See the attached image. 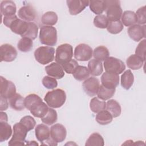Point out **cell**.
I'll use <instances>...</instances> for the list:
<instances>
[{
  "label": "cell",
  "mask_w": 146,
  "mask_h": 146,
  "mask_svg": "<svg viewBox=\"0 0 146 146\" xmlns=\"http://www.w3.org/2000/svg\"><path fill=\"white\" fill-rule=\"evenodd\" d=\"M25 107L36 117L42 118L47 113L49 108L48 105L36 94H31L25 98Z\"/></svg>",
  "instance_id": "1"
},
{
  "label": "cell",
  "mask_w": 146,
  "mask_h": 146,
  "mask_svg": "<svg viewBox=\"0 0 146 146\" xmlns=\"http://www.w3.org/2000/svg\"><path fill=\"white\" fill-rule=\"evenodd\" d=\"M66 100L65 91L60 88L48 91L44 96V100L51 108H58L61 107Z\"/></svg>",
  "instance_id": "2"
},
{
  "label": "cell",
  "mask_w": 146,
  "mask_h": 146,
  "mask_svg": "<svg viewBox=\"0 0 146 146\" xmlns=\"http://www.w3.org/2000/svg\"><path fill=\"white\" fill-rule=\"evenodd\" d=\"M40 42L48 46H53L57 42L56 29L51 26H43L40 28L39 31Z\"/></svg>",
  "instance_id": "3"
},
{
  "label": "cell",
  "mask_w": 146,
  "mask_h": 146,
  "mask_svg": "<svg viewBox=\"0 0 146 146\" xmlns=\"http://www.w3.org/2000/svg\"><path fill=\"white\" fill-rule=\"evenodd\" d=\"M105 11L107 18L110 22L120 21L123 11L120 7V2L117 0L104 1Z\"/></svg>",
  "instance_id": "4"
},
{
  "label": "cell",
  "mask_w": 146,
  "mask_h": 146,
  "mask_svg": "<svg viewBox=\"0 0 146 146\" xmlns=\"http://www.w3.org/2000/svg\"><path fill=\"white\" fill-rule=\"evenodd\" d=\"M55 49L50 46H40L34 51L35 60L41 64H48L54 59Z\"/></svg>",
  "instance_id": "5"
},
{
  "label": "cell",
  "mask_w": 146,
  "mask_h": 146,
  "mask_svg": "<svg viewBox=\"0 0 146 146\" xmlns=\"http://www.w3.org/2000/svg\"><path fill=\"white\" fill-rule=\"evenodd\" d=\"M29 132L27 128L21 123H17L13 125V135L9 141V145H25L26 137Z\"/></svg>",
  "instance_id": "6"
},
{
  "label": "cell",
  "mask_w": 146,
  "mask_h": 146,
  "mask_svg": "<svg viewBox=\"0 0 146 146\" xmlns=\"http://www.w3.org/2000/svg\"><path fill=\"white\" fill-rule=\"evenodd\" d=\"M73 56V47L68 43L59 45L56 50L55 59L56 63L62 65L72 59Z\"/></svg>",
  "instance_id": "7"
},
{
  "label": "cell",
  "mask_w": 146,
  "mask_h": 146,
  "mask_svg": "<svg viewBox=\"0 0 146 146\" xmlns=\"http://www.w3.org/2000/svg\"><path fill=\"white\" fill-rule=\"evenodd\" d=\"M103 64L106 71L109 73L119 75L125 69V65L122 60L112 56L108 57Z\"/></svg>",
  "instance_id": "8"
},
{
  "label": "cell",
  "mask_w": 146,
  "mask_h": 146,
  "mask_svg": "<svg viewBox=\"0 0 146 146\" xmlns=\"http://www.w3.org/2000/svg\"><path fill=\"white\" fill-rule=\"evenodd\" d=\"M93 55L92 48L85 43H80L74 50L75 59L79 61H87L91 59Z\"/></svg>",
  "instance_id": "9"
},
{
  "label": "cell",
  "mask_w": 146,
  "mask_h": 146,
  "mask_svg": "<svg viewBox=\"0 0 146 146\" xmlns=\"http://www.w3.org/2000/svg\"><path fill=\"white\" fill-rule=\"evenodd\" d=\"M1 80V96L7 99H10L16 94V87L15 84L10 80H7L3 76H0Z\"/></svg>",
  "instance_id": "10"
},
{
  "label": "cell",
  "mask_w": 146,
  "mask_h": 146,
  "mask_svg": "<svg viewBox=\"0 0 146 146\" xmlns=\"http://www.w3.org/2000/svg\"><path fill=\"white\" fill-rule=\"evenodd\" d=\"M1 62H11L17 56V51L14 47L10 44H3L0 47Z\"/></svg>",
  "instance_id": "11"
},
{
  "label": "cell",
  "mask_w": 146,
  "mask_h": 146,
  "mask_svg": "<svg viewBox=\"0 0 146 146\" xmlns=\"http://www.w3.org/2000/svg\"><path fill=\"white\" fill-rule=\"evenodd\" d=\"M67 131L65 127L59 123L55 124L50 128V137L56 143L63 141L66 137Z\"/></svg>",
  "instance_id": "12"
},
{
  "label": "cell",
  "mask_w": 146,
  "mask_h": 146,
  "mask_svg": "<svg viewBox=\"0 0 146 146\" xmlns=\"http://www.w3.org/2000/svg\"><path fill=\"white\" fill-rule=\"evenodd\" d=\"M82 86L86 94L91 97L97 95L100 86L99 80L96 78L90 77L84 80Z\"/></svg>",
  "instance_id": "13"
},
{
  "label": "cell",
  "mask_w": 146,
  "mask_h": 146,
  "mask_svg": "<svg viewBox=\"0 0 146 146\" xmlns=\"http://www.w3.org/2000/svg\"><path fill=\"white\" fill-rule=\"evenodd\" d=\"M66 3L72 15L79 14L89 5V1L87 0H67Z\"/></svg>",
  "instance_id": "14"
},
{
  "label": "cell",
  "mask_w": 146,
  "mask_h": 146,
  "mask_svg": "<svg viewBox=\"0 0 146 146\" xmlns=\"http://www.w3.org/2000/svg\"><path fill=\"white\" fill-rule=\"evenodd\" d=\"M101 82L102 85L107 88H116L119 83V76L117 74L106 72L101 76Z\"/></svg>",
  "instance_id": "15"
},
{
  "label": "cell",
  "mask_w": 146,
  "mask_h": 146,
  "mask_svg": "<svg viewBox=\"0 0 146 146\" xmlns=\"http://www.w3.org/2000/svg\"><path fill=\"white\" fill-rule=\"evenodd\" d=\"M129 36L135 42H139L145 36V26L134 25L127 30Z\"/></svg>",
  "instance_id": "16"
},
{
  "label": "cell",
  "mask_w": 146,
  "mask_h": 146,
  "mask_svg": "<svg viewBox=\"0 0 146 146\" xmlns=\"http://www.w3.org/2000/svg\"><path fill=\"white\" fill-rule=\"evenodd\" d=\"M18 15L21 19L26 22H31L35 19L36 13L32 6L25 5L19 9Z\"/></svg>",
  "instance_id": "17"
},
{
  "label": "cell",
  "mask_w": 146,
  "mask_h": 146,
  "mask_svg": "<svg viewBox=\"0 0 146 146\" xmlns=\"http://www.w3.org/2000/svg\"><path fill=\"white\" fill-rule=\"evenodd\" d=\"M45 71L47 74L57 79H60L64 76V70L60 64L53 62L45 67Z\"/></svg>",
  "instance_id": "18"
},
{
  "label": "cell",
  "mask_w": 146,
  "mask_h": 146,
  "mask_svg": "<svg viewBox=\"0 0 146 146\" xmlns=\"http://www.w3.org/2000/svg\"><path fill=\"white\" fill-rule=\"evenodd\" d=\"M29 22L17 18L10 25V30L15 34L20 35L22 37L26 33L29 28Z\"/></svg>",
  "instance_id": "19"
},
{
  "label": "cell",
  "mask_w": 146,
  "mask_h": 146,
  "mask_svg": "<svg viewBox=\"0 0 146 146\" xmlns=\"http://www.w3.org/2000/svg\"><path fill=\"white\" fill-rule=\"evenodd\" d=\"M35 133L36 139L41 143L50 138V129L44 124L37 125L35 129Z\"/></svg>",
  "instance_id": "20"
},
{
  "label": "cell",
  "mask_w": 146,
  "mask_h": 146,
  "mask_svg": "<svg viewBox=\"0 0 146 146\" xmlns=\"http://www.w3.org/2000/svg\"><path fill=\"white\" fill-rule=\"evenodd\" d=\"M17 11L15 3L12 1H3L1 3L2 15L10 16L15 15Z\"/></svg>",
  "instance_id": "21"
},
{
  "label": "cell",
  "mask_w": 146,
  "mask_h": 146,
  "mask_svg": "<svg viewBox=\"0 0 146 146\" xmlns=\"http://www.w3.org/2000/svg\"><path fill=\"white\" fill-rule=\"evenodd\" d=\"M10 107L15 111H22L25 108V99L19 94L16 93L9 99Z\"/></svg>",
  "instance_id": "22"
},
{
  "label": "cell",
  "mask_w": 146,
  "mask_h": 146,
  "mask_svg": "<svg viewBox=\"0 0 146 146\" xmlns=\"http://www.w3.org/2000/svg\"><path fill=\"white\" fill-rule=\"evenodd\" d=\"M144 60L136 54L130 55L126 60V64L128 68L136 70L141 68L144 64Z\"/></svg>",
  "instance_id": "23"
},
{
  "label": "cell",
  "mask_w": 146,
  "mask_h": 146,
  "mask_svg": "<svg viewBox=\"0 0 146 146\" xmlns=\"http://www.w3.org/2000/svg\"><path fill=\"white\" fill-rule=\"evenodd\" d=\"M88 69L90 74L94 76H100L103 72L102 63L96 59H91L88 63Z\"/></svg>",
  "instance_id": "24"
},
{
  "label": "cell",
  "mask_w": 146,
  "mask_h": 146,
  "mask_svg": "<svg viewBox=\"0 0 146 146\" xmlns=\"http://www.w3.org/2000/svg\"><path fill=\"white\" fill-rule=\"evenodd\" d=\"M107 111H108L113 117H117L121 114V108L120 104L114 99H111L106 103Z\"/></svg>",
  "instance_id": "25"
},
{
  "label": "cell",
  "mask_w": 146,
  "mask_h": 146,
  "mask_svg": "<svg viewBox=\"0 0 146 146\" xmlns=\"http://www.w3.org/2000/svg\"><path fill=\"white\" fill-rule=\"evenodd\" d=\"M121 23L127 27H130L137 23V18L135 12L132 11H125L121 15Z\"/></svg>",
  "instance_id": "26"
},
{
  "label": "cell",
  "mask_w": 146,
  "mask_h": 146,
  "mask_svg": "<svg viewBox=\"0 0 146 146\" xmlns=\"http://www.w3.org/2000/svg\"><path fill=\"white\" fill-rule=\"evenodd\" d=\"M134 82V76L130 70H126L121 76V85L125 90H129Z\"/></svg>",
  "instance_id": "27"
},
{
  "label": "cell",
  "mask_w": 146,
  "mask_h": 146,
  "mask_svg": "<svg viewBox=\"0 0 146 146\" xmlns=\"http://www.w3.org/2000/svg\"><path fill=\"white\" fill-rule=\"evenodd\" d=\"M72 75L76 80L78 81H83L89 78L90 73L88 69L86 67L78 65Z\"/></svg>",
  "instance_id": "28"
},
{
  "label": "cell",
  "mask_w": 146,
  "mask_h": 146,
  "mask_svg": "<svg viewBox=\"0 0 146 146\" xmlns=\"http://www.w3.org/2000/svg\"><path fill=\"white\" fill-rule=\"evenodd\" d=\"M58 17L56 13L54 11H47L44 13L41 18V22L44 26L55 25L58 21Z\"/></svg>",
  "instance_id": "29"
},
{
  "label": "cell",
  "mask_w": 146,
  "mask_h": 146,
  "mask_svg": "<svg viewBox=\"0 0 146 146\" xmlns=\"http://www.w3.org/2000/svg\"><path fill=\"white\" fill-rule=\"evenodd\" d=\"M110 52L108 49L104 46H99L96 47L93 52V56L95 59L100 62L104 61L108 57H109Z\"/></svg>",
  "instance_id": "30"
},
{
  "label": "cell",
  "mask_w": 146,
  "mask_h": 146,
  "mask_svg": "<svg viewBox=\"0 0 146 146\" xmlns=\"http://www.w3.org/2000/svg\"><path fill=\"white\" fill-rule=\"evenodd\" d=\"M95 119L98 124L104 125L110 124L112 121L113 117L108 111L104 110L98 113Z\"/></svg>",
  "instance_id": "31"
},
{
  "label": "cell",
  "mask_w": 146,
  "mask_h": 146,
  "mask_svg": "<svg viewBox=\"0 0 146 146\" xmlns=\"http://www.w3.org/2000/svg\"><path fill=\"white\" fill-rule=\"evenodd\" d=\"M12 134L11 125L7 122L0 121V141L3 142L7 140Z\"/></svg>",
  "instance_id": "32"
},
{
  "label": "cell",
  "mask_w": 146,
  "mask_h": 146,
  "mask_svg": "<svg viewBox=\"0 0 146 146\" xmlns=\"http://www.w3.org/2000/svg\"><path fill=\"white\" fill-rule=\"evenodd\" d=\"M104 141L100 134L99 133H92L87 140L86 146H103Z\"/></svg>",
  "instance_id": "33"
},
{
  "label": "cell",
  "mask_w": 146,
  "mask_h": 146,
  "mask_svg": "<svg viewBox=\"0 0 146 146\" xmlns=\"http://www.w3.org/2000/svg\"><path fill=\"white\" fill-rule=\"evenodd\" d=\"M91 110L95 113L106 109V103L104 100H101L97 97L93 98L90 102Z\"/></svg>",
  "instance_id": "34"
},
{
  "label": "cell",
  "mask_w": 146,
  "mask_h": 146,
  "mask_svg": "<svg viewBox=\"0 0 146 146\" xmlns=\"http://www.w3.org/2000/svg\"><path fill=\"white\" fill-rule=\"evenodd\" d=\"M115 93V88L110 89L100 85L99 87L97 95L99 99L102 100H107L111 98Z\"/></svg>",
  "instance_id": "35"
},
{
  "label": "cell",
  "mask_w": 146,
  "mask_h": 146,
  "mask_svg": "<svg viewBox=\"0 0 146 146\" xmlns=\"http://www.w3.org/2000/svg\"><path fill=\"white\" fill-rule=\"evenodd\" d=\"M33 47V40L27 38H22L17 44V47L18 50L23 52H27L31 50Z\"/></svg>",
  "instance_id": "36"
},
{
  "label": "cell",
  "mask_w": 146,
  "mask_h": 146,
  "mask_svg": "<svg viewBox=\"0 0 146 146\" xmlns=\"http://www.w3.org/2000/svg\"><path fill=\"white\" fill-rule=\"evenodd\" d=\"M89 6L91 11L95 14L100 15L105 10L104 1H90Z\"/></svg>",
  "instance_id": "37"
},
{
  "label": "cell",
  "mask_w": 146,
  "mask_h": 146,
  "mask_svg": "<svg viewBox=\"0 0 146 146\" xmlns=\"http://www.w3.org/2000/svg\"><path fill=\"white\" fill-rule=\"evenodd\" d=\"M58 120V115L56 111L52 108H50L47 113L44 117L41 118L42 121L45 124L50 125L55 123Z\"/></svg>",
  "instance_id": "38"
},
{
  "label": "cell",
  "mask_w": 146,
  "mask_h": 146,
  "mask_svg": "<svg viewBox=\"0 0 146 146\" xmlns=\"http://www.w3.org/2000/svg\"><path fill=\"white\" fill-rule=\"evenodd\" d=\"M124 26L121 22L120 21L115 22H109L107 27V31L112 34H117L120 33L123 30Z\"/></svg>",
  "instance_id": "39"
},
{
  "label": "cell",
  "mask_w": 146,
  "mask_h": 146,
  "mask_svg": "<svg viewBox=\"0 0 146 146\" xmlns=\"http://www.w3.org/2000/svg\"><path fill=\"white\" fill-rule=\"evenodd\" d=\"M109 21L107 17L103 14L96 15L94 19V25L96 27L99 29L107 28Z\"/></svg>",
  "instance_id": "40"
},
{
  "label": "cell",
  "mask_w": 146,
  "mask_h": 146,
  "mask_svg": "<svg viewBox=\"0 0 146 146\" xmlns=\"http://www.w3.org/2000/svg\"><path fill=\"white\" fill-rule=\"evenodd\" d=\"M38 27L37 25L34 22H29V28L27 29V31L23 35L22 38L27 37L32 40H34L36 39L38 35Z\"/></svg>",
  "instance_id": "41"
},
{
  "label": "cell",
  "mask_w": 146,
  "mask_h": 146,
  "mask_svg": "<svg viewBox=\"0 0 146 146\" xmlns=\"http://www.w3.org/2000/svg\"><path fill=\"white\" fill-rule=\"evenodd\" d=\"M42 84L47 89L51 90L56 88L58 86V82L55 78L50 76H45L42 80Z\"/></svg>",
  "instance_id": "42"
},
{
  "label": "cell",
  "mask_w": 146,
  "mask_h": 146,
  "mask_svg": "<svg viewBox=\"0 0 146 146\" xmlns=\"http://www.w3.org/2000/svg\"><path fill=\"white\" fill-rule=\"evenodd\" d=\"M20 123L24 125L29 131L33 129L36 125V121L31 116L27 115L23 117L20 120Z\"/></svg>",
  "instance_id": "43"
},
{
  "label": "cell",
  "mask_w": 146,
  "mask_h": 146,
  "mask_svg": "<svg viewBox=\"0 0 146 146\" xmlns=\"http://www.w3.org/2000/svg\"><path fill=\"white\" fill-rule=\"evenodd\" d=\"M78 66V63L75 59H71L69 62L62 65L64 71L69 74H72Z\"/></svg>",
  "instance_id": "44"
},
{
  "label": "cell",
  "mask_w": 146,
  "mask_h": 146,
  "mask_svg": "<svg viewBox=\"0 0 146 146\" xmlns=\"http://www.w3.org/2000/svg\"><path fill=\"white\" fill-rule=\"evenodd\" d=\"M145 6L140 7L136 12V15L137 18V22L140 25H145L146 23V17H145Z\"/></svg>",
  "instance_id": "45"
},
{
  "label": "cell",
  "mask_w": 146,
  "mask_h": 146,
  "mask_svg": "<svg viewBox=\"0 0 146 146\" xmlns=\"http://www.w3.org/2000/svg\"><path fill=\"white\" fill-rule=\"evenodd\" d=\"M145 46L146 40L144 39L138 44L135 50V54L141 58L144 61L145 60Z\"/></svg>",
  "instance_id": "46"
},
{
  "label": "cell",
  "mask_w": 146,
  "mask_h": 146,
  "mask_svg": "<svg viewBox=\"0 0 146 146\" xmlns=\"http://www.w3.org/2000/svg\"><path fill=\"white\" fill-rule=\"evenodd\" d=\"M17 18V16L15 14L10 16H5L3 18V25L6 26L7 27L9 28L11 24Z\"/></svg>",
  "instance_id": "47"
},
{
  "label": "cell",
  "mask_w": 146,
  "mask_h": 146,
  "mask_svg": "<svg viewBox=\"0 0 146 146\" xmlns=\"http://www.w3.org/2000/svg\"><path fill=\"white\" fill-rule=\"evenodd\" d=\"M9 107V103L7 100V99L1 96V107L0 110L1 111L6 110Z\"/></svg>",
  "instance_id": "48"
},
{
  "label": "cell",
  "mask_w": 146,
  "mask_h": 146,
  "mask_svg": "<svg viewBox=\"0 0 146 146\" xmlns=\"http://www.w3.org/2000/svg\"><path fill=\"white\" fill-rule=\"evenodd\" d=\"M7 121H8V117H7V113L1 111V115H0V121L1 122H7Z\"/></svg>",
  "instance_id": "49"
},
{
  "label": "cell",
  "mask_w": 146,
  "mask_h": 146,
  "mask_svg": "<svg viewBox=\"0 0 146 146\" xmlns=\"http://www.w3.org/2000/svg\"><path fill=\"white\" fill-rule=\"evenodd\" d=\"M27 145H38V144L35 142V141H28V142L26 143Z\"/></svg>",
  "instance_id": "50"
},
{
  "label": "cell",
  "mask_w": 146,
  "mask_h": 146,
  "mask_svg": "<svg viewBox=\"0 0 146 146\" xmlns=\"http://www.w3.org/2000/svg\"><path fill=\"white\" fill-rule=\"evenodd\" d=\"M132 144H134V145H142V141H136V143H135Z\"/></svg>",
  "instance_id": "51"
}]
</instances>
